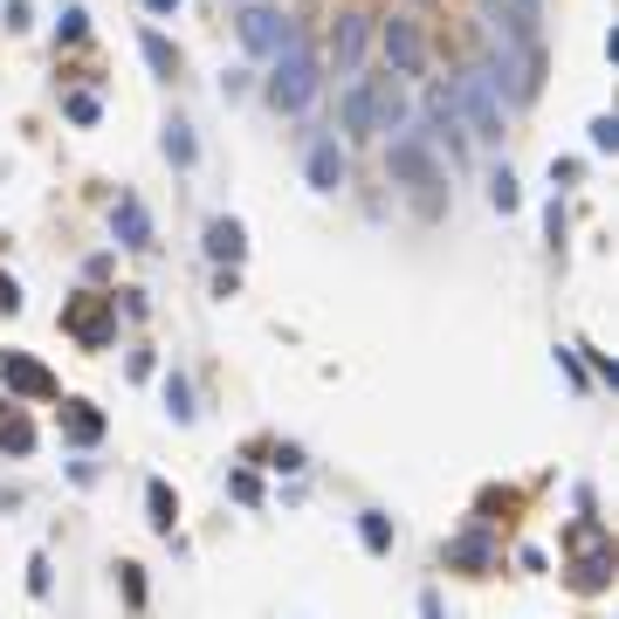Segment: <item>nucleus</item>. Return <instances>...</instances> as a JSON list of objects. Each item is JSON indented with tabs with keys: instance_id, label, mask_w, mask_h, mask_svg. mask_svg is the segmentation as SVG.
Segmentation results:
<instances>
[{
	"instance_id": "nucleus-11",
	"label": "nucleus",
	"mask_w": 619,
	"mask_h": 619,
	"mask_svg": "<svg viewBox=\"0 0 619 619\" xmlns=\"http://www.w3.org/2000/svg\"><path fill=\"white\" fill-rule=\"evenodd\" d=\"M241 255H248V227H241L235 214H214V221H206V262L235 269Z\"/></svg>"
},
{
	"instance_id": "nucleus-9",
	"label": "nucleus",
	"mask_w": 619,
	"mask_h": 619,
	"mask_svg": "<svg viewBox=\"0 0 619 619\" xmlns=\"http://www.w3.org/2000/svg\"><path fill=\"white\" fill-rule=\"evenodd\" d=\"M413 103L399 90V76H372V132H406Z\"/></svg>"
},
{
	"instance_id": "nucleus-37",
	"label": "nucleus",
	"mask_w": 619,
	"mask_h": 619,
	"mask_svg": "<svg viewBox=\"0 0 619 619\" xmlns=\"http://www.w3.org/2000/svg\"><path fill=\"white\" fill-rule=\"evenodd\" d=\"M0 14H8V29H29V0H0Z\"/></svg>"
},
{
	"instance_id": "nucleus-14",
	"label": "nucleus",
	"mask_w": 619,
	"mask_h": 619,
	"mask_svg": "<svg viewBox=\"0 0 619 619\" xmlns=\"http://www.w3.org/2000/svg\"><path fill=\"white\" fill-rule=\"evenodd\" d=\"M338 117H345V138H379V132H372V76H358V83L345 90Z\"/></svg>"
},
{
	"instance_id": "nucleus-18",
	"label": "nucleus",
	"mask_w": 619,
	"mask_h": 619,
	"mask_svg": "<svg viewBox=\"0 0 619 619\" xmlns=\"http://www.w3.org/2000/svg\"><path fill=\"white\" fill-rule=\"evenodd\" d=\"M145 509H151V530L172 537V524H179V496H172L166 482H145Z\"/></svg>"
},
{
	"instance_id": "nucleus-23",
	"label": "nucleus",
	"mask_w": 619,
	"mask_h": 619,
	"mask_svg": "<svg viewBox=\"0 0 619 619\" xmlns=\"http://www.w3.org/2000/svg\"><path fill=\"white\" fill-rule=\"evenodd\" d=\"M63 324H69V330H76V338H83V345H103V338H111V317H103V310H69Z\"/></svg>"
},
{
	"instance_id": "nucleus-3",
	"label": "nucleus",
	"mask_w": 619,
	"mask_h": 619,
	"mask_svg": "<svg viewBox=\"0 0 619 619\" xmlns=\"http://www.w3.org/2000/svg\"><path fill=\"white\" fill-rule=\"evenodd\" d=\"M385 172H393L399 187L427 193V206H434V187H441V159L427 151L420 132H393V145H385Z\"/></svg>"
},
{
	"instance_id": "nucleus-39",
	"label": "nucleus",
	"mask_w": 619,
	"mask_h": 619,
	"mask_svg": "<svg viewBox=\"0 0 619 619\" xmlns=\"http://www.w3.org/2000/svg\"><path fill=\"white\" fill-rule=\"evenodd\" d=\"M145 14H179V0H145Z\"/></svg>"
},
{
	"instance_id": "nucleus-1",
	"label": "nucleus",
	"mask_w": 619,
	"mask_h": 619,
	"mask_svg": "<svg viewBox=\"0 0 619 619\" xmlns=\"http://www.w3.org/2000/svg\"><path fill=\"white\" fill-rule=\"evenodd\" d=\"M275 69L262 76V97H269V111H282V117H296V111H310L317 103V90H324V56L317 48H303V35L282 48V56H269Z\"/></svg>"
},
{
	"instance_id": "nucleus-15",
	"label": "nucleus",
	"mask_w": 619,
	"mask_h": 619,
	"mask_svg": "<svg viewBox=\"0 0 619 619\" xmlns=\"http://www.w3.org/2000/svg\"><path fill=\"white\" fill-rule=\"evenodd\" d=\"M63 434H69L76 448H97V441H103V413H97L90 399H69V406H63Z\"/></svg>"
},
{
	"instance_id": "nucleus-12",
	"label": "nucleus",
	"mask_w": 619,
	"mask_h": 619,
	"mask_svg": "<svg viewBox=\"0 0 619 619\" xmlns=\"http://www.w3.org/2000/svg\"><path fill=\"white\" fill-rule=\"evenodd\" d=\"M111 235H117V248H151V214H145L138 193H124L111 206Z\"/></svg>"
},
{
	"instance_id": "nucleus-5",
	"label": "nucleus",
	"mask_w": 619,
	"mask_h": 619,
	"mask_svg": "<svg viewBox=\"0 0 619 619\" xmlns=\"http://www.w3.org/2000/svg\"><path fill=\"white\" fill-rule=\"evenodd\" d=\"M420 124H427V145H448V159H469V124H461V111H454V90L441 83V90H427V103H420Z\"/></svg>"
},
{
	"instance_id": "nucleus-36",
	"label": "nucleus",
	"mask_w": 619,
	"mask_h": 619,
	"mask_svg": "<svg viewBox=\"0 0 619 619\" xmlns=\"http://www.w3.org/2000/svg\"><path fill=\"white\" fill-rule=\"evenodd\" d=\"M214 296H221V303H227V296H241V275H235V269H221V275H214Z\"/></svg>"
},
{
	"instance_id": "nucleus-19",
	"label": "nucleus",
	"mask_w": 619,
	"mask_h": 619,
	"mask_svg": "<svg viewBox=\"0 0 619 619\" xmlns=\"http://www.w3.org/2000/svg\"><path fill=\"white\" fill-rule=\"evenodd\" d=\"M0 448L8 454H35V427H29V413H0Z\"/></svg>"
},
{
	"instance_id": "nucleus-6",
	"label": "nucleus",
	"mask_w": 619,
	"mask_h": 619,
	"mask_svg": "<svg viewBox=\"0 0 619 619\" xmlns=\"http://www.w3.org/2000/svg\"><path fill=\"white\" fill-rule=\"evenodd\" d=\"M379 48H385V69H393L399 83L427 69V35H420V21H406V14H393V21L379 29Z\"/></svg>"
},
{
	"instance_id": "nucleus-4",
	"label": "nucleus",
	"mask_w": 619,
	"mask_h": 619,
	"mask_svg": "<svg viewBox=\"0 0 619 619\" xmlns=\"http://www.w3.org/2000/svg\"><path fill=\"white\" fill-rule=\"evenodd\" d=\"M235 35H241L248 56H282V48L296 42V21L282 14V8H262V0H255V8L235 14Z\"/></svg>"
},
{
	"instance_id": "nucleus-30",
	"label": "nucleus",
	"mask_w": 619,
	"mask_h": 619,
	"mask_svg": "<svg viewBox=\"0 0 619 619\" xmlns=\"http://www.w3.org/2000/svg\"><path fill=\"white\" fill-rule=\"evenodd\" d=\"M269 469H282V475H296V469H303V448H290V441H275V454H269Z\"/></svg>"
},
{
	"instance_id": "nucleus-2",
	"label": "nucleus",
	"mask_w": 619,
	"mask_h": 619,
	"mask_svg": "<svg viewBox=\"0 0 619 619\" xmlns=\"http://www.w3.org/2000/svg\"><path fill=\"white\" fill-rule=\"evenodd\" d=\"M454 111H461V124H469V138H482V145H503V132H509V103L496 97V83H488V69L482 63H469L454 76Z\"/></svg>"
},
{
	"instance_id": "nucleus-17",
	"label": "nucleus",
	"mask_w": 619,
	"mask_h": 619,
	"mask_svg": "<svg viewBox=\"0 0 619 619\" xmlns=\"http://www.w3.org/2000/svg\"><path fill=\"white\" fill-rule=\"evenodd\" d=\"M159 151H166V159H172L179 172H187V166L200 159V138H193V124H187V117H172V124H166V138H159Z\"/></svg>"
},
{
	"instance_id": "nucleus-8",
	"label": "nucleus",
	"mask_w": 619,
	"mask_h": 619,
	"mask_svg": "<svg viewBox=\"0 0 619 619\" xmlns=\"http://www.w3.org/2000/svg\"><path fill=\"white\" fill-rule=\"evenodd\" d=\"M482 14H488V29L524 35V42H537V29H544V0H482Z\"/></svg>"
},
{
	"instance_id": "nucleus-31",
	"label": "nucleus",
	"mask_w": 619,
	"mask_h": 619,
	"mask_svg": "<svg viewBox=\"0 0 619 619\" xmlns=\"http://www.w3.org/2000/svg\"><path fill=\"white\" fill-rule=\"evenodd\" d=\"M558 372H564V379H572V385H578V393H585V385H592V379H585V365H578V351H572V345H564V351H558Z\"/></svg>"
},
{
	"instance_id": "nucleus-26",
	"label": "nucleus",
	"mask_w": 619,
	"mask_h": 619,
	"mask_svg": "<svg viewBox=\"0 0 619 619\" xmlns=\"http://www.w3.org/2000/svg\"><path fill=\"white\" fill-rule=\"evenodd\" d=\"M606 572H612V558L599 551V558H585V564H578V578H572V585H578V592H599V585H606Z\"/></svg>"
},
{
	"instance_id": "nucleus-22",
	"label": "nucleus",
	"mask_w": 619,
	"mask_h": 619,
	"mask_svg": "<svg viewBox=\"0 0 619 619\" xmlns=\"http://www.w3.org/2000/svg\"><path fill=\"white\" fill-rule=\"evenodd\" d=\"M488 206H496V214H516V206H524V187H516V172L503 166V172H488Z\"/></svg>"
},
{
	"instance_id": "nucleus-21",
	"label": "nucleus",
	"mask_w": 619,
	"mask_h": 619,
	"mask_svg": "<svg viewBox=\"0 0 619 619\" xmlns=\"http://www.w3.org/2000/svg\"><path fill=\"white\" fill-rule=\"evenodd\" d=\"M138 48H145V63H151V76H179V48L159 35V29H145L138 35Z\"/></svg>"
},
{
	"instance_id": "nucleus-33",
	"label": "nucleus",
	"mask_w": 619,
	"mask_h": 619,
	"mask_svg": "<svg viewBox=\"0 0 619 619\" xmlns=\"http://www.w3.org/2000/svg\"><path fill=\"white\" fill-rule=\"evenodd\" d=\"M29 592H35V599H48V558L29 564Z\"/></svg>"
},
{
	"instance_id": "nucleus-10",
	"label": "nucleus",
	"mask_w": 619,
	"mask_h": 619,
	"mask_svg": "<svg viewBox=\"0 0 619 619\" xmlns=\"http://www.w3.org/2000/svg\"><path fill=\"white\" fill-rule=\"evenodd\" d=\"M365 42H372V21H365V14H338V29H330V56H338L345 76H358V63H365Z\"/></svg>"
},
{
	"instance_id": "nucleus-7",
	"label": "nucleus",
	"mask_w": 619,
	"mask_h": 619,
	"mask_svg": "<svg viewBox=\"0 0 619 619\" xmlns=\"http://www.w3.org/2000/svg\"><path fill=\"white\" fill-rule=\"evenodd\" d=\"M0 379H8V393H21V399H63L56 372L35 365L29 351H0Z\"/></svg>"
},
{
	"instance_id": "nucleus-38",
	"label": "nucleus",
	"mask_w": 619,
	"mask_h": 619,
	"mask_svg": "<svg viewBox=\"0 0 619 619\" xmlns=\"http://www.w3.org/2000/svg\"><path fill=\"white\" fill-rule=\"evenodd\" d=\"M420 619H448L441 612V592H420Z\"/></svg>"
},
{
	"instance_id": "nucleus-24",
	"label": "nucleus",
	"mask_w": 619,
	"mask_h": 619,
	"mask_svg": "<svg viewBox=\"0 0 619 619\" xmlns=\"http://www.w3.org/2000/svg\"><path fill=\"white\" fill-rule=\"evenodd\" d=\"M166 413H172V420H179V427H187V420H193V413H200V406H193V385H187V379H179V372L166 379Z\"/></svg>"
},
{
	"instance_id": "nucleus-27",
	"label": "nucleus",
	"mask_w": 619,
	"mask_h": 619,
	"mask_svg": "<svg viewBox=\"0 0 619 619\" xmlns=\"http://www.w3.org/2000/svg\"><path fill=\"white\" fill-rule=\"evenodd\" d=\"M90 35V14L83 8H63V21H56V42H83Z\"/></svg>"
},
{
	"instance_id": "nucleus-28",
	"label": "nucleus",
	"mask_w": 619,
	"mask_h": 619,
	"mask_svg": "<svg viewBox=\"0 0 619 619\" xmlns=\"http://www.w3.org/2000/svg\"><path fill=\"white\" fill-rule=\"evenodd\" d=\"M585 132H592V151H612V145H619V117H606V111H599V117L585 124Z\"/></svg>"
},
{
	"instance_id": "nucleus-34",
	"label": "nucleus",
	"mask_w": 619,
	"mask_h": 619,
	"mask_svg": "<svg viewBox=\"0 0 619 619\" xmlns=\"http://www.w3.org/2000/svg\"><path fill=\"white\" fill-rule=\"evenodd\" d=\"M124 572V592H132V606H145V578H138V564H117Z\"/></svg>"
},
{
	"instance_id": "nucleus-16",
	"label": "nucleus",
	"mask_w": 619,
	"mask_h": 619,
	"mask_svg": "<svg viewBox=\"0 0 619 619\" xmlns=\"http://www.w3.org/2000/svg\"><path fill=\"white\" fill-rule=\"evenodd\" d=\"M448 564H461V572H488V564H496V544H488L482 530H469V537L448 544Z\"/></svg>"
},
{
	"instance_id": "nucleus-20",
	"label": "nucleus",
	"mask_w": 619,
	"mask_h": 619,
	"mask_svg": "<svg viewBox=\"0 0 619 619\" xmlns=\"http://www.w3.org/2000/svg\"><path fill=\"white\" fill-rule=\"evenodd\" d=\"M358 544H365L372 558H385V551H393V516L365 509V516H358Z\"/></svg>"
},
{
	"instance_id": "nucleus-32",
	"label": "nucleus",
	"mask_w": 619,
	"mask_h": 619,
	"mask_svg": "<svg viewBox=\"0 0 619 619\" xmlns=\"http://www.w3.org/2000/svg\"><path fill=\"white\" fill-rule=\"evenodd\" d=\"M227 488H235V496H241V503H262V482H255V475H248V469H241V475H235V482H227Z\"/></svg>"
},
{
	"instance_id": "nucleus-25",
	"label": "nucleus",
	"mask_w": 619,
	"mask_h": 619,
	"mask_svg": "<svg viewBox=\"0 0 619 619\" xmlns=\"http://www.w3.org/2000/svg\"><path fill=\"white\" fill-rule=\"evenodd\" d=\"M63 111H69V124H97V117H103V103H97V90H69V97H63Z\"/></svg>"
},
{
	"instance_id": "nucleus-13",
	"label": "nucleus",
	"mask_w": 619,
	"mask_h": 619,
	"mask_svg": "<svg viewBox=\"0 0 619 619\" xmlns=\"http://www.w3.org/2000/svg\"><path fill=\"white\" fill-rule=\"evenodd\" d=\"M303 172H310V187H317V193H338V187H345V151H338V138L310 145V159H303Z\"/></svg>"
},
{
	"instance_id": "nucleus-35",
	"label": "nucleus",
	"mask_w": 619,
	"mask_h": 619,
	"mask_svg": "<svg viewBox=\"0 0 619 619\" xmlns=\"http://www.w3.org/2000/svg\"><path fill=\"white\" fill-rule=\"evenodd\" d=\"M0 310H8V317L21 310V282H14V275H0Z\"/></svg>"
},
{
	"instance_id": "nucleus-29",
	"label": "nucleus",
	"mask_w": 619,
	"mask_h": 619,
	"mask_svg": "<svg viewBox=\"0 0 619 619\" xmlns=\"http://www.w3.org/2000/svg\"><path fill=\"white\" fill-rule=\"evenodd\" d=\"M572 351H578V365H592V379H606V385L619 379V372H612V358H606V351H592V345H572Z\"/></svg>"
}]
</instances>
